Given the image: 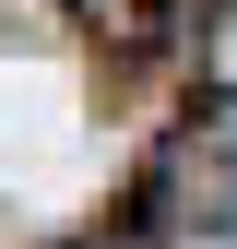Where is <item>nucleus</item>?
Masks as SVG:
<instances>
[{
    "instance_id": "f03ea898",
    "label": "nucleus",
    "mask_w": 237,
    "mask_h": 249,
    "mask_svg": "<svg viewBox=\"0 0 237 249\" xmlns=\"http://www.w3.org/2000/svg\"><path fill=\"white\" fill-rule=\"evenodd\" d=\"M178 12H225V0H178Z\"/></svg>"
},
{
    "instance_id": "f257e3e1",
    "label": "nucleus",
    "mask_w": 237,
    "mask_h": 249,
    "mask_svg": "<svg viewBox=\"0 0 237 249\" xmlns=\"http://www.w3.org/2000/svg\"><path fill=\"white\" fill-rule=\"evenodd\" d=\"M154 213L178 237H202V249L237 237V107H214L202 131H178V154L154 166Z\"/></svg>"
}]
</instances>
